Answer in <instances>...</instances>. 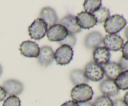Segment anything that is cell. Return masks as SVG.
Returning <instances> with one entry per match:
<instances>
[{
  "label": "cell",
  "instance_id": "25",
  "mask_svg": "<svg viewBox=\"0 0 128 106\" xmlns=\"http://www.w3.org/2000/svg\"><path fill=\"white\" fill-rule=\"evenodd\" d=\"M119 64L121 66L122 71H128V60L125 59L123 57H121L120 60Z\"/></svg>",
  "mask_w": 128,
  "mask_h": 106
},
{
  "label": "cell",
  "instance_id": "19",
  "mask_svg": "<svg viewBox=\"0 0 128 106\" xmlns=\"http://www.w3.org/2000/svg\"><path fill=\"white\" fill-rule=\"evenodd\" d=\"M83 6L86 11L85 12L94 14L101 8L102 2L101 0H86L84 2Z\"/></svg>",
  "mask_w": 128,
  "mask_h": 106
},
{
  "label": "cell",
  "instance_id": "24",
  "mask_svg": "<svg viewBox=\"0 0 128 106\" xmlns=\"http://www.w3.org/2000/svg\"><path fill=\"white\" fill-rule=\"evenodd\" d=\"M76 43V37L74 34L68 33V36H66V38L64 39L61 42H59V44L62 45H67V46H70V47H73L75 46Z\"/></svg>",
  "mask_w": 128,
  "mask_h": 106
},
{
  "label": "cell",
  "instance_id": "20",
  "mask_svg": "<svg viewBox=\"0 0 128 106\" xmlns=\"http://www.w3.org/2000/svg\"><path fill=\"white\" fill-rule=\"evenodd\" d=\"M115 83L119 89H128V71H122L114 80Z\"/></svg>",
  "mask_w": 128,
  "mask_h": 106
},
{
  "label": "cell",
  "instance_id": "14",
  "mask_svg": "<svg viewBox=\"0 0 128 106\" xmlns=\"http://www.w3.org/2000/svg\"><path fill=\"white\" fill-rule=\"evenodd\" d=\"M92 57L94 62L100 66H104L110 62L111 53L105 47H99L94 50Z\"/></svg>",
  "mask_w": 128,
  "mask_h": 106
},
{
  "label": "cell",
  "instance_id": "13",
  "mask_svg": "<svg viewBox=\"0 0 128 106\" xmlns=\"http://www.w3.org/2000/svg\"><path fill=\"white\" fill-rule=\"evenodd\" d=\"M103 36L98 31L89 33L84 39V46L88 49H95L102 44Z\"/></svg>",
  "mask_w": 128,
  "mask_h": 106
},
{
  "label": "cell",
  "instance_id": "3",
  "mask_svg": "<svg viewBox=\"0 0 128 106\" xmlns=\"http://www.w3.org/2000/svg\"><path fill=\"white\" fill-rule=\"evenodd\" d=\"M84 72L88 79L94 82L102 80L104 76L103 67L94 61L88 62L85 66Z\"/></svg>",
  "mask_w": 128,
  "mask_h": 106
},
{
  "label": "cell",
  "instance_id": "12",
  "mask_svg": "<svg viewBox=\"0 0 128 106\" xmlns=\"http://www.w3.org/2000/svg\"><path fill=\"white\" fill-rule=\"evenodd\" d=\"M100 90L104 96L108 97H113L117 96L120 92L114 80L106 79L101 82L100 85Z\"/></svg>",
  "mask_w": 128,
  "mask_h": 106
},
{
  "label": "cell",
  "instance_id": "6",
  "mask_svg": "<svg viewBox=\"0 0 128 106\" xmlns=\"http://www.w3.org/2000/svg\"><path fill=\"white\" fill-rule=\"evenodd\" d=\"M46 34L49 41L59 42L66 38L68 34V31L64 26L60 24H56L49 28Z\"/></svg>",
  "mask_w": 128,
  "mask_h": 106
},
{
  "label": "cell",
  "instance_id": "9",
  "mask_svg": "<svg viewBox=\"0 0 128 106\" xmlns=\"http://www.w3.org/2000/svg\"><path fill=\"white\" fill-rule=\"evenodd\" d=\"M20 50L21 54L25 57L37 58L40 54V47L33 41H26L20 45Z\"/></svg>",
  "mask_w": 128,
  "mask_h": 106
},
{
  "label": "cell",
  "instance_id": "4",
  "mask_svg": "<svg viewBox=\"0 0 128 106\" xmlns=\"http://www.w3.org/2000/svg\"><path fill=\"white\" fill-rule=\"evenodd\" d=\"M28 31L31 38L40 40L46 36L48 31V25L42 19L38 18L29 27Z\"/></svg>",
  "mask_w": 128,
  "mask_h": 106
},
{
  "label": "cell",
  "instance_id": "8",
  "mask_svg": "<svg viewBox=\"0 0 128 106\" xmlns=\"http://www.w3.org/2000/svg\"><path fill=\"white\" fill-rule=\"evenodd\" d=\"M77 24L81 29H90L96 26L97 22L96 17L93 14L81 12L76 16Z\"/></svg>",
  "mask_w": 128,
  "mask_h": 106
},
{
  "label": "cell",
  "instance_id": "30",
  "mask_svg": "<svg viewBox=\"0 0 128 106\" xmlns=\"http://www.w3.org/2000/svg\"><path fill=\"white\" fill-rule=\"evenodd\" d=\"M79 106H93L92 102H82V103H78Z\"/></svg>",
  "mask_w": 128,
  "mask_h": 106
},
{
  "label": "cell",
  "instance_id": "11",
  "mask_svg": "<svg viewBox=\"0 0 128 106\" xmlns=\"http://www.w3.org/2000/svg\"><path fill=\"white\" fill-rule=\"evenodd\" d=\"M38 59L39 64L42 67L50 66L54 59V52L52 47L48 46L41 47Z\"/></svg>",
  "mask_w": 128,
  "mask_h": 106
},
{
  "label": "cell",
  "instance_id": "27",
  "mask_svg": "<svg viewBox=\"0 0 128 106\" xmlns=\"http://www.w3.org/2000/svg\"><path fill=\"white\" fill-rule=\"evenodd\" d=\"M128 106L124 102L123 99H118L113 101V106Z\"/></svg>",
  "mask_w": 128,
  "mask_h": 106
},
{
  "label": "cell",
  "instance_id": "28",
  "mask_svg": "<svg viewBox=\"0 0 128 106\" xmlns=\"http://www.w3.org/2000/svg\"><path fill=\"white\" fill-rule=\"evenodd\" d=\"M6 92L2 86H0V102L3 101L6 97Z\"/></svg>",
  "mask_w": 128,
  "mask_h": 106
},
{
  "label": "cell",
  "instance_id": "17",
  "mask_svg": "<svg viewBox=\"0 0 128 106\" xmlns=\"http://www.w3.org/2000/svg\"><path fill=\"white\" fill-rule=\"evenodd\" d=\"M102 67L104 71V74L107 76L108 79L114 81L122 72L119 63L115 62H109Z\"/></svg>",
  "mask_w": 128,
  "mask_h": 106
},
{
  "label": "cell",
  "instance_id": "5",
  "mask_svg": "<svg viewBox=\"0 0 128 106\" xmlns=\"http://www.w3.org/2000/svg\"><path fill=\"white\" fill-rule=\"evenodd\" d=\"M74 56L73 49L67 45H62L54 52V59L61 66L68 64Z\"/></svg>",
  "mask_w": 128,
  "mask_h": 106
},
{
  "label": "cell",
  "instance_id": "33",
  "mask_svg": "<svg viewBox=\"0 0 128 106\" xmlns=\"http://www.w3.org/2000/svg\"><path fill=\"white\" fill-rule=\"evenodd\" d=\"M2 73V66H1V65L0 64V76H1Z\"/></svg>",
  "mask_w": 128,
  "mask_h": 106
},
{
  "label": "cell",
  "instance_id": "7",
  "mask_svg": "<svg viewBox=\"0 0 128 106\" xmlns=\"http://www.w3.org/2000/svg\"><path fill=\"white\" fill-rule=\"evenodd\" d=\"M102 44L109 51H118L123 47L124 40L120 35L108 34L103 38Z\"/></svg>",
  "mask_w": 128,
  "mask_h": 106
},
{
  "label": "cell",
  "instance_id": "2",
  "mask_svg": "<svg viewBox=\"0 0 128 106\" xmlns=\"http://www.w3.org/2000/svg\"><path fill=\"white\" fill-rule=\"evenodd\" d=\"M127 24V21L121 15L110 16L104 24L105 31L110 34H116L123 29Z\"/></svg>",
  "mask_w": 128,
  "mask_h": 106
},
{
  "label": "cell",
  "instance_id": "18",
  "mask_svg": "<svg viewBox=\"0 0 128 106\" xmlns=\"http://www.w3.org/2000/svg\"><path fill=\"white\" fill-rule=\"evenodd\" d=\"M70 78L72 84L76 86L82 84H87L89 81L85 76L83 70L78 69H74L71 71L70 73Z\"/></svg>",
  "mask_w": 128,
  "mask_h": 106
},
{
  "label": "cell",
  "instance_id": "31",
  "mask_svg": "<svg viewBox=\"0 0 128 106\" xmlns=\"http://www.w3.org/2000/svg\"><path fill=\"white\" fill-rule=\"evenodd\" d=\"M123 101L124 102H125V104H126L128 106V92H127L126 94H125L124 96Z\"/></svg>",
  "mask_w": 128,
  "mask_h": 106
},
{
  "label": "cell",
  "instance_id": "29",
  "mask_svg": "<svg viewBox=\"0 0 128 106\" xmlns=\"http://www.w3.org/2000/svg\"><path fill=\"white\" fill-rule=\"evenodd\" d=\"M61 106H79L78 103L73 101H69L62 104Z\"/></svg>",
  "mask_w": 128,
  "mask_h": 106
},
{
  "label": "cell",
  "instance_id": "26",
  "mask_svg": "<svg viewBox=\"0 0 128 106\" xmlns=\"http://www.w3.org/2000/svg\"><path fill=\"white\" fill-rule=\"evenodd\" d=\"M122 57H123L125 59L128 60V41L123 45V47L122 48Z\"/></svg>",
  "mask_w": 128,
  "mask_h": 106
},
{
  "label": "cell",
  "instance_id": "23",
  "mask_svg": "<svg viewBox=\"0 0 128 106\" xmlns=\"http://www.w3.org/2000/svg\"><path fill=\"white\" fill-rule=\"evenodd\" d=\"M2 106H21V100L17 96H9L4 101Z\"/></svg>",
  "mask_w": 128,
  "mask_h": 106
},
{
  "label": "cell",
  "instance_id": "32",
  "mask_svg": "<svg viewBox=\"0 0 128 106\" xmlns=\"http://www.w3.org/2000/svg\"><path fill=\"white\" fill-rule=\"evenodd\" d=\"M124 35H125V37H126V39L128 40V27L126 29H125Z\"/></svg>",
  "mask_w": 128,
  "mask_h": 106
},
{
  "label": "cell",
  "instance_id": "10",
  "mask_svg": "<svg viewBox=\"0 0 128 106\" xmlns=\"http://www.w3.org/2000/svg\"><path fill=\"white\" fill-rule=\"evenodd\" d=\"M2 87L8 96H17L21 94L24 90V86L21 82L16 79H8L2 84Z\"/></svg>",
  "mask_w": 128,
  "mask_h": 106
},
{
  "label": "cell",
  "instance_id": "15",
  "mask_svg": "<svg viewBox=\"0 0 128 106\" xmlns=\"http://www.w3.org/2000/svg\"><path fill=\"white\" fill-rule=\"evenodd\" d=\"M40 17L47 24L48 27H51L58 22L57 13L54 9L50 7H46L42 9L40 12Z\"/></svg>",
  "mask_w": 128,
  "mask_h": 106
},
{
  "label": "cell",
  "instance_id": "22",
  "mask_svg": "<svg viewBox=\"0 0 128 106\" xmlns=\"http://www.w3.org/2000/svg\"><path fill=\"white\" fill-rule=\"evenodd\" d=\"M93 106H112L113 101L110 97L101 96L97 97L92 103Z\"/></svg>",
  "mask_w": 128,
  "mask_h": 106
},
{
  "label": "cell",
  "instance_id": "1",
  "mask_svg": "<svg viewBox=\"0 0 128 106\" xmlns=\"http://www.w3.org/2000/svg\"><path fill=\"white\" fill-rule=\"evenodd\" d=\"M92 87L87 84L77 85L71 90V96L72 101L77 103L89 102L93 97Z\"/></svg>",
  "mask_w": 128,
  "mask_h": 106
},
{
  "label": "cell",
  "instance_id": "21",
  "mask_svg": "<svg viewBox=\"0 0 128 106\" xmlns=\"http://www.w3.org/2000/svg\"><path fill=\"white\" fill-rule=\"evenodd\" d=\"M96 17L98 23H103L110 17V11L108 8L101 7L99 10L93 14Z\"/></svg>",
  "mask_w": 128,
  "mask_h": 106
},
{
  "label": "cell",
  "instance_id": "16",
  "mask_svg": "<svg viewBox=\"0 0 128 106\" xmlns=\"http://www.w3.org/2000/svg\"><path fill=\"white\" fill-rule=\"evenodd\" d=\"M60 24L62 25L66 28L68 33L75 34L81 32L82 29L77 24L76 16L69 14L64 17L60 21Z\"/></svg>",
  "mask_w": 128,
  "mask_h": 106
}]
</instances>
